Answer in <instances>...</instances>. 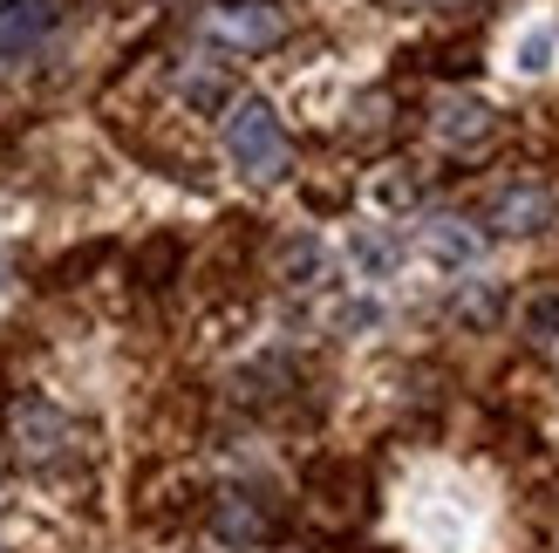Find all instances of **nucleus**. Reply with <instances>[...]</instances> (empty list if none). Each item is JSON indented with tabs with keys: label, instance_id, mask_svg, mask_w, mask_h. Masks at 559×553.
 <instances>
[{
	"label": "nucleus",
	"instance_id": "nucleus-3",
	"mask_svg": "<svg viewBox=\"0 0 559 553\" xmlns=\"http://www.w3.org/2000/svg\"><path fill=\"white\" fill-rule=\"evenodd\" d=\"M552 219H559V199H552V185H539V178H519V185H506L485 205V226L498 239H533V233L552 226Z\"/></svg>",
	"mask_w": 559,
	"mask_h": 553
},
{
	"label": "nucleus",
	"instance_id": "nucleus-4",
	"mask_svg": "<svg viewBox=\"0 0 559 553\" xmlns=\"http://www.w3.org/2000/svg\"><path fill=\"white\" fill-rule=\"evenodd\" d=\"M212 533L226 540V546H266V540H280V513H273V499H260V492H218L212 499Z\"/></svg>",
	"mask_w": 559,
	"mask_h": 553
},
{
	"label": "nucleus",
	"instance_id": "nucleus-12",
	"mask_svg": "<svg viewBox=\"0 0 559 553\" xmlns=\"http://www.w3.org/2000/svg\"><path fill=\"white\" fill-rule=\"evenodd\" d=\"M457 315H464V321H491V315H498V294H491V287H478V294L464 287V294H457Z\"/></svg>",
	"mask_w": 559,
	"mask_h": 553
},
{
	"label": "nucleus",
	"instance_id": "nucleus-2",
	"mask_svg": "<svg viewBox=\"0 0 559 553\" xmlns=\"http://www.w3.org/2000/svg\"><path fill=\"white\" fill-rule=\"evenodd\" d=\"M205 42L233 48V55H266V48L287 42V8H280V0H212Z\"/></svg>",
	"mask_w": 559,
	"mask_h": 553
},
{
	"label": "nucleus",
	"instance_id": "nucleus-11",
	"mask_svg": "<svg viewBox=\"0 0 559 553\" xmlns=\"http://www.w3.org/2000/svg\"><path fill=\"white\" fill-rule=\"evenodd\" d=\"M171 260H178V239H157L144 260H136V273H151L144 287H164V273H171Z\"/></svg>",
	"mask_w": 559,
	"mask_h": 553
},
{
	"label": "nucleus",
	"instance_id": "nucleus-13",
	"mask_svg": "<svg viewBox=\"0 0 559 553\" xmlns=\"http://www.w3.org/2000/svg\"><path fill=\"white\" fill-rule=\"evenodd\" d=\"M437 8H457V0H437Z\"/></svg>",
	"mask_w": 559,
	"mask_h": 553
},
{
	"label": "nucleus",
	"instance_id": "nucleus-10",
	"mask_svg": "<svg viewBox=\"0 0 559 553\" xmlns=\"http://www.w3.org/2000/svg\"><path fill=\"white\" fill-rule=\"evenodd\" d=\"M525 336H533V342H552L559 336V294H539L533 308H525Z\"/></svg>",
	"mask_w": 559,
	"mask_h": 553
},
{
	"label": "nucleus",
	"instance_id": "nucleus-1",
	"mask_svg": "<svg viewBox=\"0 0 559 553\" xmlns=\"http://www.w3.org/2000/svg\"><path fill=\"white\" fill-rule=\"evenodd\" d=\"M226 157H233V172L253 178V185H273V178L294 172V137L273 117V103H260V96L226 103Z\"/></svg>",
	"mask_w": 559,
	"mask_h": 553
},
{
	"label": "nucleus",
	"instance_id": "nucleus-8",
	"mask_svg": "<svg viewBox=\"0 0 559 553\" xmlns=\"http://www.w3.org/2000/svg\"><path fill=\"white\" fill-rule=\"evenodd\" d=\"M437 130L451 137V144H485V137H491V109L485 103H451L437 117Z\"/></svg>",
	"mask_w": 559,
	"mask_h": 553
},
{
	"label": "nucleus",
	"instance_id": "nucleus-9",
	"mask_svg": "<svg viewBox=\"0 0 559 553\" xmlns=\"http://www.w3.org/2000/svg\"><path fill=\"white\" fill-rule=\"evenodd\" d=\"M355 267L361 273H389L396 267V246H389L382 233H355Z\"/></svg>",
	"mask_w": 559,
	"mask_h": 553
},
{
	"label": "nucleus",
	"instance_id": "nucleus-7",
	"mask_svg": "<svg viewBox=\"0 0 559 553\" xmlns=\"http://www.w3.org/2000/svg\"><path fill=\"white\" fill-rule=\"evenodd\" d=\"M478 246H485V233H471V219H430L424 226V254L437 267H471Z\"/></svg>",
	"mask_w": 559,
	"mask_h": 553
},
{
	"label": "nucleus",
	"instance_id": "nucleus-6",
	"mask_svg": "<svg viewBox=\"0 0 559 553\" xmlns=\"http://www.w3.org/2000/svg\"><path fill=\"white\" fill-rule=\"evenodd\" d=\"M55 21H62V0H0V62H21L35 42H48Z\"/></svg>",
	"mask_w": 559,
	"mask_h": 553
},
{
	"label": "nucleus",
	"instance_id": "nucleus-5",
	"mask_svg": "<svg viewBox=\"0 0 559 553\" xmlns=\"http://www.w3.org/2000/svg\"><path fill=\"white\" fill-rule=\"evenodd\" d=\"M69 445H75V424H69L55 403H41V397H21V403H14V451H21L27 464L62 458Z\"/></svg>",
	"mask_w": 559,
	"mask_h": 553
}]
</instances>
